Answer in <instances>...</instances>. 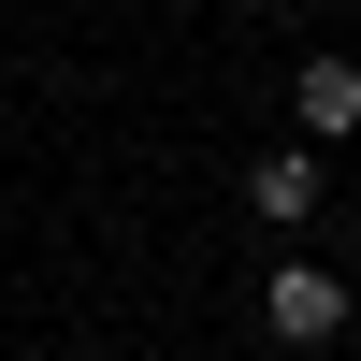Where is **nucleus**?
Wrapping results in <instances>:
<instances>
[{"mask_svg": "<svg viewBox=\"0 0 361 361\" xmlns=\"http://www.w3.org/2000/svg\"><path fill=\"white\" fill-rule=\"evenodd\" d=\"M347 304H361V289H333L318 260H275V275H260V333H275V347H333Z\"/></svg>", "mask_w": 361, "mask_h": 361, "instance_id": "obj_1", "label": "nucleus"}, {"mask_svg": "<svg viewBox=\"0 0 361 361\" xmlns=\"http://www.w3.org/2000/svg\"><path fill=\"white\" fill-rule=\"evenodd\" d=\"M318 188H333V173H318V145H275V159H246V202H260L275 231H304V217H318Z\"/></svg>", "mask_w": 361, "mask_h": 361, "instance_id": "obj_3", "label": "nucleus"}, {"mask_svg": "<svg viewBox=\"0 0 361 361\" xmlns=\"http://www.w3.org/2000/svg\"><path fill=\"white\" fill-rule=\"evenodd\" d=\"M289 116H304V145H347L361 130V58H304L289 73Z\"/></svg>", "mask_w": 361, "mask_h": 361, "instance_id": "obj_2", "label": "nucleus"}]
</instances>
